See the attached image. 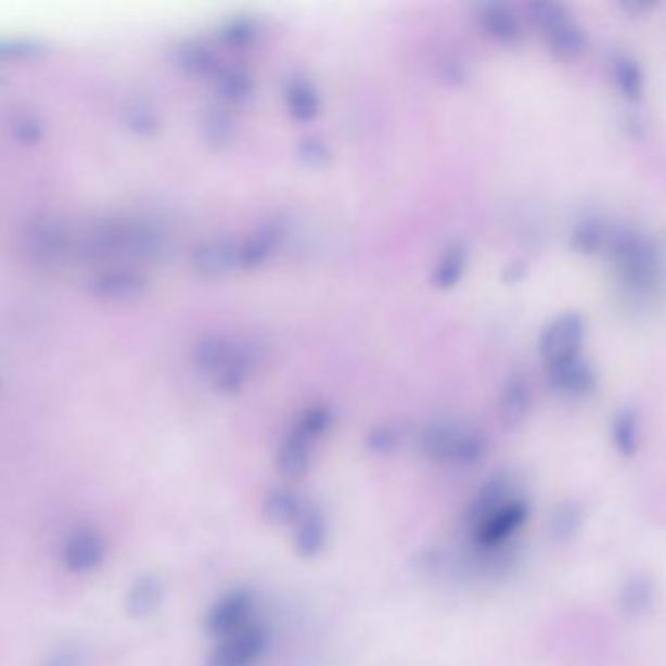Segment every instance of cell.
<instances>
[{
	"label": "cell",
	"instance_id": "cell-33",
	"mask_svg": "<svg viewBox=\"0 0 666 666\" xmlns=\"http://www.w3.org/2000/svg\"><path fill=\"white\" fill-rule=\"evenodd\" d=\"M124 121L139 138H151L161 128V116L155 106L145 99H136L129 102L124 110Z\"/></svg>",
	"mask_w": 666,
	"mask_h": 666
},
{
	"label": "cell",
	"instance_id": "cell-34",
	"mask_svg": "<svg viewBox=\"0 0 666 666\" xmlns=\"http://www.w3.org/2000/svg\"><path fill=\"white\" fill-rule=\"evenodd\" d=\"M528 18L536 30L541 31L543 36H548L553 30L561 28L563 24H567V11L563 4L553 2V0H534L528 4Z\"/></svg>",
	"mask_w": 666,
	"mask_h": 666
},
{
	"label": "cell",
	"instance_id": "cell-44",
	"mask_svg": "<svg viewBox=\"0 0 666 666\" xmlns=\"http://www.w3.org/2000/svg\"><path fill=\"white\" fill-rule=\"evenodd\" d=\"M528 274V262L526 260H512L502 270V282L504 284H518Z\"/></svg>",
	"mask_w": 666,
	"mask_h": 666
},
{
	"label": "cell",
	"instance_id": "cell-38",
	"mask_svg": "<svg viewBox=\"0 0 666 666\" xmlns=\"http://www.w3.org/2000/svg\"><path fill=\"white\" fill-rule=\"evenodd\" d=\"M260 34V26L255 18H248V16H233L229 21L221 24L219 28V36L221 40L233 46V48H246V46H253L256 38Z\"/></svg>",
	"mask_w": 666,
	"mask_h": 666
},
{
	"label": "cell",
	"instance_id": "cell-37",
	"mask_svg": "<svg viewBox=\"0 0 666 666\" xmlns=\"http://www.w3.org/2000/svg\"><path fill=\"white\" fill-rule=\"evenodd\" d=\"M38 666H94V653L79 643H63L41 656Z\"/></svg>",
	"mask_w": 666,
	"mask_h": 666
},
{
	"label": "cell",
	"instance_id": "cell-40",
	"mask_svg": "<svg viewBox=\"0 0 666 666\" xmlns=\"http://www.w3.org/2000/svg\"><path fill=\"white\" fill-rule=\"evenodd\" d=\"M48 50V43L40 38H30V36H12V38H2L0 41V55L4 60H24V57H36L43 51Z\"/></svg>",
	"mask_w": 666,
	"mask_h": 666
},
{
	"label": "cell",
	"instance_id": "cell-45",
	"mask_svg": "<svg viewBox=\"0 0 666 666\" xmlns=\"http://www.w3.org/2000/svg\"><path fill=\"white\" fill-rule=\"evenodd\" d=\"M653 4H655V2H646V0H626V2H622L619 7H622L627 14L639 16V14H643V12L651 11Z\"/></svg>",
	"mask_w": 666,
	"mask_h": 666
},
{
	"label": "cell",
	"instance_id": "cell-9",
	"mask_svg": "<svg viewBox=\"0 0 666 666\" xmlns=\"http://www.w3.org/2000/svg\"><path fill=\"white\" fill-rule=\"evenodd\" d=\"M61 565L71 575H92L108 559V543L99 529H75L61 546Z\"/></svg>",
	"mask_w": 666,
	"mask_h": 666
},
{
	"label": "cell",
	"instance_id": "cell-1",
	"mask_svg": "<svg viewBox=\"0 0 666 666\" xmlns=\"http://www.w3.org/2000/svg\"><path fill=\"white\" fill-rule=\"evenodd\" d=\"M167 243L165 229L148 217H112L77 231L75 258L121 260L157 256Z\"/></svg>",
	"mask_w": 666,
	"mask_h": 666
},
{
	"label": "cell",
	"instance_id": "cell-6",
	"mask_svg": "<svg viewBox=\"0 0 666 666\" xmlns=\"http://www.w3.org/2000/svg\"><path fill=\"white\" fill-rule=\"evenodd\" d=\"M270 643L268 627L255 619L245 629L223 637L209 651L204 666H256Z\"/></svg>",
	"mask_w": 666,
	"mask_h": 666
},
{
	"label": "cell",
	"instance_id": "cell-30",
	"mask_svg": "<svg viewBox=\"0 0 666 666\" xmlns=\"http://www.w3.org/2000/svg\"><path fill=\"white\" fill-rule=\"evenodd\" d=\"M465 266H468V248L463 243H451L434 266L432 284L440 290L453 287L465 272Z\"/></svg>",
	"mask_w": 666,
	"mask_h": 666
},
{
	"label": "cell",
	"instance_id": "cell-19",
	"mask_svg": "<svg viewBox=\"0 0 666 666\" xmlns=\"http://www.w3.org/2000/svg\"><path fill=\"white\" fill-rule=\"evenodd\" d=\"M309 504L311 500L307 499L304 492L287 485H280L266 492L262 500V516L270 526L294 528L295 522L304 516Z\"/></svg>",
	"mask_w": 666,
	"mask_h": 666
},
{
	"label": "cell",
	"instance_id": "cell-25",
	"mask_svg": "<svg viewBox=\"0 0 666 666\" xmlns=\"http://www.w3.org/2000/svg\"><path fill=\"white\" fill-rule=\"evenodd\" d=\"M612 444L616 448L617 453L626 460L636 458L639 446H641V419L636 409H619L612 421L610 428Z\"/></svg>",
	"mask_w": 666,
	"mask_h": 666
},
{
	"label": "cell",
	"instance_id": "cell-18",
	"mask_svg": "<svg viewBox=\"0 0 666 666\" xmlns=\"http://www.w3.org/2000/svg\"><path fill=\"white\" fill-rule=\"evenodd\" d=\"M167 587L163 578L155 573H143L131 580L126 597H124V610L133 619H148L155 616L165 604Z\"/></svg>",
	"mask_w": 666,
	"mask_h": 666
},
{
	"label": "cell",
	"instance_id": "cell-21",
	"mask_svg": "<svg viewBox=\"0 0 666 666\" xmlns=\"http://www.w3.org/2000/svg\"><path fill=\"white\" fill-rule=\"evenodd\" d=\"M477 24L487 38L502 46H516L524 38L518 16L500 2L481 4L477 11Z\"/></svg>",
	"mask_w": 666,
	"mask_h": 666
},
{
	"label": "cell",
	"instance_id": "cell-16",
	"mask_svg": "<svg viewBox=\"0 0 666 666\" xmlns=\"http://www.w3.org/2000/svg\"><path fill=\"white\" fill-rule=\"evenodd\" d=\"M315 441L317 440L313 436H309L294 424V428L285 434L284 440L276 451V471L284 479L295 481L305 477L313 461Z\"/></svg>",
	"mask_w": 666,
	"mask_h": 666
},
{
	"label": "cell",
	"instance_id": "cell-8",
	"mask_svg": "<svg viewBox=\"0 0 666 666\" xmlns=\"http://www.w3.org/2000/svg\"><path fill=\"white\" fill-rule=\"evenodd\" d=\"M270 358L268 346L255 336H236L235 350L229 362L214 375L217 392L236 393L245 387L248 377L258 372Z\"/></svg>",
	"mask_w": 666,
	"mask_h": 666
},
{
	"label": "cell",
	"instance_id": "cell-11",
	"mask_svg": "<svg viewBox=\"0 0 666 666\" xmlns=\"http://www.w3.org/2000/svg\"><path fill=\"white\" fill-rule=\"evenodd\" d=\"M241 239L236 236H209L192 248L190 262L197 274L219 278L241 270Z\"/></svg>",
	"mask_w": 666,
	"mask_h": 666
},
{
	"label": "cell",
	"instance_id": "cell-35",
	"mask_svg": "<svg viewBox=\"0 0 666 666\" xmlns=\"http://www.w3.org/2000/svg\"><path fill=\"white\" fill-rule=\"evenodd\" d=\"M12 138L22 145H34L43 138V121L31 108H14L9 116Z\"/></svg>",
	"mask_w": 666,
	"mask_h": 666
},
{
	"label": "cell",
	"instance_id": "cell-41",
	"mask_svg": "<svg viewBox=\"0 0 666 666\" xmlns=\"http://www.w3.org/2000/svg\"><path fill=\"white\" fill-rule=\"evenodd\" d=\"M401 446V432L393 424L373 426L366 436V448L375 456H389Z\"/></svg>",
	"mask_w": 666,
	"mask_h": 666
},
{
	"label": "cell",
	"instance_id": "cell-29",
	"mask_svg": "<svg viewBox=\"0 0 666 666\" xmlns=\"http://www.w3.org/2000/svg\"><path fill=\"white\" fill-rule=\"evenodd\" d=\"M319 104L321 100L317 89L304 77H295L285 85V106L295 119L307 121L313 118L319 112Z\"/></svg>",
	"mask_w": 666,
	"mask_h": 666
},
{
	"label": "cell",
	"instance_id": "cell-32",
	"mask_svg": "<svg viewBox=\"0 0 666 666\" xmlns=\"http://www.w3.org/2000/svg\"><path fill=\"white\" fill-rule=\"evenodd\" d=\"M202 136L216 148L229 145L236 136L235 118L223 106H209L202 114Z\"/></svg>",
	"mask_w": 666,
	"mask_h": 666
},
{
	"label": "cell",
	"instance_id": "cell-24",
	"mask_svg": "<svg viewBox=\"0 0 666 666\" xmlns=\"http://www.w3.org/2000/svg\"><path fill=\"white\" fill-rule=\"evenodd\" d=\"M531 411V389L522 377H512L504 385L499 399V419L504 428H518Z\"/></svg>",
	"mask_w": 666,
	"mask_h": 666
},
{
	"label": "cell",
	"instance_id": "cell-10",
	"mask_svg": "<svg viewBox=\"0 0 666 666\" xmlns=\"http://www.w3.org/2000/svg\"><path fill=\"white\" fill-rule=\"evenodd\" d=\"M585 334H587V323L582 315L575 311L559 315L539 336V354L546 363L577 356L585 343Z\"/></svg>",
	"mask_w": 666,
	"mask_h": 666
},
{
	"label": "cell",
	"instance_id": "cell-7",
	"mask_svg": "<svg viewBox=\"0 0 666 666\" xmlns=\"http://www.w3.org/2000/svg\"><path fill=\"white\" fill-rule=\"evenodd\" d=\"M256 594L248 588H233L217 598L204 616V629L216 641L253 624L256 617Z\"/></svg>",
	"mask_w": 666,
	"mask_h": 666
},
{
	"label": "cell",
	"instance_id": "cell-26",
	"mask_svg": "<svg viewBox=\"0 0 666 666\" xmlns=\"http://www.w3.org/2000/svg\"><path fill=\"white\" fill-rule=\"evenodd\" d=\"M217 94L227 104H245L246 100L253 97V77L251 73L241 65H227L223 63L221 69L217 71L214 77Z\"/></svg>",
	"mask_w": 666,
	"mask_h": 666
},
{
	"label": "cell",
	"instance_id": "cell-15",
	"mask_svg": "<svg viewBox=\"0 0 666 666\" xmlns=\"http://www.w3.org/2000/svg\"><path fill=\"white\" fill-rule=\"evenodd\" d=\"M548 380L558 392L571 397H587L597 389V372L582 354L559 362L546 363Z\"/></svg>",
	"mask_w": 666,
	"mask_h": 666
},
{
	"label": "cell",
	"instance_id": "cell-3",
	"mask_svg": "<svg viewBox=\"0 0 666 666\" xmlns=\"http://www.w3.org/2000/svg\"><path fill=\"white\" fill-rule=\"evenodd\" d=\"M422 456L432 463L471 468L489 451L487 438L475 428L458 422H432L419 436Z\"/></svg>",
	"mask_w": 666,
	"mask_h": 666
},
{
	"label": "cell",
	"instance_id": "cell-12",
	"mask_svg": "<svg viewBox=\"0 0 666 666\" xmlns=\"http://www.w3.org/2000/svg\"><path fill=\"white\" fill-rule=\"evenodd\" d=\"M514 497H518V492H516V483H514L512 473L499 471L490 475L489 479L481 485V489L475 492V497L471 499L465 509V514H463L465 528H475L481 520L487 518L490 512L500 509Z\"/></svg>",
	"mask_w": 666,
	"mask_h": 666
},
{
	"label": "cell",
	"instance_id": "cell-36",
	"mask_svg": "<svg viewBox=\"0 0 666 666\" xmlns=\"http://www.w3.org/2000/svg\"><path fill=\"white\" fill-rule=\"evenodd\" d=\"M607 235L610 231H606V227L600 226L594 219H585L573 229L571 246L580 255H594L606 248Z\"/></svg>",
	"mask_w": 666,
	"mask_h": 666
},
{
	"label": "cell",
	"instance_id": "cell-22",
	"mask_svg": "<svg viewBox=\"0 0 666 666\" xmlns=\"http://www.w3.org/2000/svg\"><path fill=\"white\" fill-rule=\"evenodd\" d=\"M236 336L226 333H206L192 344L190 358L197 370L207 375H216L233 356Z\"/></svg>",
	"mask_w": 666,
	"mask_h": 666
},
{
	"label": "cell",
	"instance_id": "cell-42",
	"mask_svg": "<svg viewBox=\"0 0 666 666\" xmlns=\"http://www.w3.org/2000/svg\"><path fill=\"white\" fill-rule=\"evenodd\" d=\"M297 158L311 168H321L331 161V149L324 139L309 136L297 143Z\"/></svg>",
	"mask_w": 666,
	"mask_h": 666
},
{
	"label": "cell",
	"instance_id": "cell-43",
	"mask_svg": "<svg viewBox=\"0 0 666 666\" xmlns=\"http://www.w3.org/2000/svg\"><path fill=\"white\" fill-rule=\"evenodd\" d=\"M438 71H440L441 80H446L448 85H461L468 80V75H470L465 61H461L456 55H446L438 63Z\"/></svg>",
	"mask_w": 666,
	"mask_h": 666
},
{
	"label": "cell",
	"instance_id": "cell-13",
	"mask_svg": "<svg viewBox=\"0 0 666 666\" xmlns=\"http://www.w3.org/2000/svg\"><path fill=\"white\" fill-rule=\"evenodd\" d=\"M292 543L295 555L305 561L321 558L329 543V518L321 504L311 500L304 516L292 528Z\"/></svg>",
	"mask_w": 666,
	"mask_h": 666
},
{
	"label": "cell",
	"instance_id": "cell-2",
	"mask_svg": "<svg viewBox=\"0 0 666 666\" xmlns=\"http://www.w3.org/2000/svg\"><path fill=\"white\" fill-rule=\"evenodd\" d=\"M606 251L622 282L629 290L651 294L661 284V255L645 236L631 229H617L607 235Z\"/></svg>",
	"mask_w": 666,
	"mask_h": 666
},
{
	"label": "cell",
	"instance_id": "cell-23",
	"mask_svg": "<svg viewBox=\"0 0 666 666\" xmlns=\"http://www.w3.org/2000/svg\"><path fill=\"white\" fill-rule=\"evenodd\" d=\"M175 60L180 69L184 71L190 77H216L217 71L221 69V60L217 57L216 51L212 50L207 43L200 40H187L178 43L175 50Z\"/></svg>",
	"mask_w": 666,
	"mask_h": 666
},
{
	"label": "cell",
	"instance_id": "cell-28",
	"mask_svg": "<svg viewBox=\"0 0 666 666\" xmlns=\"http://www.w3.org/2000/svg\"><path fill=\"white\" fill-rule=\"evenodd\" d=\"M546 38L549 51L561 61H575L587 51L588 38L577 22L568 21Z\"/></svg>",
	"mask_w": 666,
	"mask_h": 666
},
{
	"label": "cell",
	"instance_id": "cell-4",
	"mask_svg": "<svg viewBox=\"0 0 666 666\" xmlns=\"http://www.w3.org/2000/svg\"><path fill=\"white\" fill-rule=\"evenodd\" d=\"M24 251L34 262L43 266L61 265L75 258L77 229L61 217L43 214L30 219L22 233Z\"/></svg>",
	"mask_w": 666,
	"mask_h": 666
},
{
	"label": "cell",
	"instance_id": "cell-20",
	"mask_svg": "<svg viewBox=\"0 0 666 666\" xmlns=\"http://www.w3.org/2000/svg\"><path fill=\"white\" fill-rule=\"evenodd\" d=\"M285 236V223L280 219H268L265 223L256 227L251 235L241 239V270L260 266L270 256L274 255L276 248Z\"/></svg>",
	"mask_w": 666,
	"mask_h": 666
},
{
	"label": "cell",
	"instance_id": "cell-27",
	"mask_svg": "<svg viewBox=\"0 0 666 666\" xmlns=\"http://www.w3.org/2000/svg\"><path fill=\"white\" fill-rule=\"evenodd\" d=\"M585 526V509L577 500H563L549 514L548 529L553 541L565 543L578 536Z\"/></svg>",
	"mask_w": 666,
	"mask_h": 666
},
{
	"label": "cell",
	"instance_id": "cell-5",
	"mask_svg": "<svg viewBox=\"0 0 666 666\" xmlns=\"http://www.w3.org/2000/svg\"><path fill=\"white\" fill-rule=\"evenodd\" d=\"M528 520L529 502L518 495L471 528V541L481 553L500 551L528 524Z\"/></svg>",
	"mask_w": 666,
	"mask_h": 666
},
{
	"label": "cell",
	"instance_id": "cell-39",
	"mask_svg": "<svg viewBox=\"0 0 666 666\" xmlns=\"http://www.w3.org/2000/svg\"><path fill=\"white\" fill-rule=\"evenodd\" d=\"M334 414L331 407L326 405H311L307 407L299 419L295 421V426L307 432L309 436H313L315 440H319L333 426Z\"/></svg>",
	"mask_w": 666,
	"mask_h": 666
},
{
	"label": "cell",
	"instance_id": "cell-14",
	"mask_svg": "<svg viewBox=\"0 0 666 666\" xmlns=\"http://www.w3.org/2000/svg\"><path fill=\"white\" fill-rule=\"evenodd\" d=\"M149 278L136 268H108L89 280V292L100 299L124 302L148 292Z\"/></svg>",
	"mask_w": 666,
	"mask_h": 666
},
{
	"label": "cell",
	"instance_id": "cell-17",
	"mask_svg": "<svg viewBox=\"0 0 666 666\" xmlns=\"http://www.w3.org/2000/svg\"><path fill=\"white\" fill-rule=\"evenodd\" d=\"M658 587L651 573L631 571L617 588V606L629 619H639L651 614L655 607Z\"/></svg>",
	"mask_w": 666,
	"mask_h": 666
},
{
	"label": "cell",
	"instance_id": "cell-31",
	"mask_svg": "<svg viewBox=\"0 0 666 666\" xmlns=\"http://www.w3.org/2000/svg\"><path fill=\"white\" fill-rule=\"evenodd\" d=\"M610 75L616 85V89L622 92V97L627 100H639L645 90L643 73L639 69L636 60L627 55H616L610 63Z\"/></svg>",
	"mask_w": 666,
	"mask_h": 666
}]
</instances>
